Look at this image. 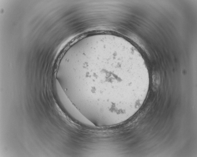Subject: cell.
<instances>
[{
    "label": "cell",
    "instance_id": "6da1fadb",
    "mask_svg": "<svg viewBox=\"0 0 197 157\" xmlns=\"http://www.w3.org/2000/svg\"><path fill=\"white\" fill-rule=\"evenodd\" d=\"M152 78L153 88L156 89L158 87L160 83V77L159 74L157 73H153Z\"/></svg>",
    "mask_w": 197,
    "mask_h": 157
}]
</instances>
